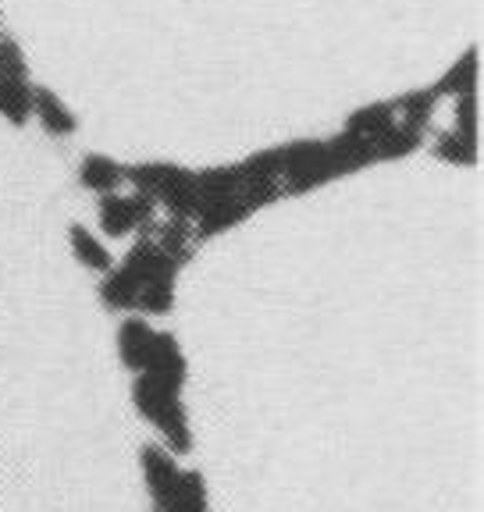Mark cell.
Segmentation results:
<instances>
[{
  "instance_id": "9a60e30c",
  "label": "cell",
  "mask_w": 484,
  "mask_h": 512,
  "mask_svg": "<svg viewBox=\"0 0 484 512\" xmlns=\"http://www.w3.org/2000/svg\"><path fill=\"white\" fill-rule=\"evenodd\" d=\"M371 143H374V157L378 160H399V157H410V153L424 143V132L396 121V125L385 128V132H381L378 139H371Z\"/></svg>"
},
{
  "instance_id": "7a4b0ae2",
  "label": "cell",
  "mask_w": 484,
  "mask_h": 512,
  "mask_svg": "<svg viewBox=\"0 0 484 512\" xmlns=\"http://www.w3.org/2000/svg\"><path fill=\"white\" fill-rule=\"evenodd\" d=\"M121 264L129 267L143 285L136 313H168L175 306V278L182 264H175L150 235H139V242L125 253Z\"/></svg>"
},
{
  "instance_id": "ba28073f",
  "label": "cell",
  "mask_w": 484,
  "mask_h": 512,
  "mask_svg": "<svg viewBox=\"0 0 484 512\" xmlns=\"http://www.w3.org/2000/svg\"><path fill=\"white\" fill-rule=\"evenodd\" d=\"M33 114L43 125V132H50V136H57V139L75 136V128H79V121L68 111L65 100L57 93H50L47 86H33Z\"/></svg>"
},
{
  "instance_id": "6da1fadb",
  "label": "cell",
  "mask_w": 484,
  "mask_h": 512,
  "mask_svg": "<svg viewBox=\"0 0 484 512\" xmlns=\"http://www.w3.org/2000/svg\"><path fill=\"white\" fill-rule=\"evenodd\" d=\"M125 182L136 185V192L150 196L168 210V217L196 221L200 214V192H196V171L178 168V164H136L125 168Z\"/></svg>"
},
{
  "instance_id": "7c38bea8",
  "label": "cell",
  "mask_w": 484,
  "mask_h": 512,
  "mask_svg": "<svg viewBox=\"0 0 484 512\" xmlns=\"http://www.w3.org/2000/svg\"><path fill=\"white\" fill-rule=\"evenodd\" d=\"M438 104H442V100L435 96V89H413V93H403L399 100H392V107H396V121L417 128V132H428Z\"/></svg>"
},
{
  "instance_id": "ac0fdd59",
  "label": "cell",
  "mask_w": 484,
  "mask_h": 512,
  "mask_svg": "<svg viewBox=\"0 0 484 512\" xmlns=\"http://www.w3.org/2000/svg\"><path fill=\"white\" fill-rule=\"evenodd\" d=\"M452 132L460 139H467L470 146H477V93L456 96V121H452Z\"/></svg>"
},
{
  "instance_id": "e0dca14e",
  "label": "cell",
  "mask_w": 484,
  "mask_h": 512,
  "mask_svg": "<svg viewBox=\"0 0 484 512\" xmlns=\"http://www.w3.org/2000/svg\"><path fill=\"white\" fill-rule=\"evenodd\" d=\"M435 157L438 160H449V164H456V168H474V164H477V146H470L467 139H460L449 128V132H438Z\"/></svg>"
},
{
  "instance_id": "3957f363",
  "label": "cell",
  "mask_w": 484,
  "mask_h": 512,
  "mask_svg": "<svg viewBox=\"0 0 484 512\" xmlns=\"http://www.w3.org/2000/svg\"><path fill=\"white\" fill-rule=\"evenodd\" d=\"M346 175L342 160L335 157L328 139H303V143L282 146V192L296 196V192L321 189V185L335 182Z\"/></svg>"
},
{
  "instance_id": "277c9868",
  "label": "cell",
  "mask_w": 484,
  "mask_h": 512,
  "mask_svg": "<svg viewBox=\"0 0 484 512\" xmlns=\"http://www.w3.org/2000/svg\"><path fill=\"white\" fill-rule=\"evenodd\" d=\"M132 399H136L139 413L164 434L171 452H189L193 438H189V420H186V409H182V392H171L164 384L139 374L136 384H132Z\"/></svg>"
},
{
  "instance_id": "5b68a950",
  "label": "cell",
  "mask_w": 484,
  "mask_h": 512,
  "mask_svg": "<svg viewBox=\"0 0 484 512\" xmlns=\"http://www.w3.org/2000/svg\"><path fill=\"white\" fill-rule=\"evenodd\" d=\"M100 214V228L114 239L129 232H143L146 224L157 217V203L143 192H132V196H121V192H111V196H100L97 203Z\"/></svg>"
},
{
  "instance_id": "30bf717a",
  "label": "cell",
  "mask_w": 484,
  "mask_h": 512,
  "mask_svg": "<svg viewBox=\"0 0 484 512\" xmlns=\"http://www.w3.org/2000/svg\"><path fill=\"white\" fill-rule=\"evenodd\" d=\"M79 182L86 185L89 192H97V196H111V192H118V185L125 182V168H121L118 160L104 157V153H89L79 164Z\"/></svg>"
},
{
  "instance_id": "8992f818",
  "label": "cell",
  "mask_w": 484,
  "mask_h": 512,
  "mask_svg": "<svg viewBox=\"0 0 484 512\" xmlns=\"http://www.w3.org/2000/svg\"><path fill=\"white\" fill-rule=\"evenodd\" d=\"M139 374H146L150 381L164 384V388H171V392H182V384H186V356H182V349H178L175 335L157 331L154 349H150V360H146V367L139 370Z\"/></svg>"
},
{
  "instance_id": "52a82bcc",
  "label": "cell",
  "mask_w": 484,
  "mask_h": 512,
  "mask_svg": "<svg viewBox=\"0 0 484 512\" xmlns=\"http://www.w3.org/2000/svg\"><path fill=\"white\" fill-rule=\"evenodd\" d=\"M154 338L157 331L146 324L143 317H125L118 328V352H121V363L129 370H143L146 360H150V349H154Z\"/></svg>"
},
{
  "instance_id": "8fae6325",
  "label": "cell",
  "mask_w": 484,
  "mask_h": 512,
  "mask_svg": "<svg viewBox=\"0 0 484 512\" xmlns=\"http://www.w3.org/2000/svg\"><path fill=\"white\" fill-rule=\"evenodd\" d=\"M0 114L11 125H25L33 118V86L29 75H0Z\"/></svg>"
},
{
  "instance_id": "2e32d148",
  "label": "cell",
  "mask_w": 484,
  "mask_h": 512,
  "mask_svg": "<svg viewBox=\"0 0 484 512\" xmlns=\"http://www.w3.org/2000/svg\"><path fill=\"white\" fill-rule=\"evenodd\" d=\"M392 125H396V107H392V100H388V104H371V107H360V111L349 114L346 132H356V136H363V139H378L381 132Z\"/></svg>"
},
{
  "instance_id": "5bb4252c",
  "label": "cell",
  "mask_w": 484,
  "mask_h": 512,
  "mask_svg": "<svg viewBox=\"0 0 484 512\" xmlns=\"http://www.w3.org/2000/svg\"><path fill=\"white\" fill-rule=\"evenodd\" d=\"M68 242H72V253L79 256V264H86L89 271L107 274L114 267V256L107 253V246L89 232V228H82V224H72V228H68Z\"/></svg>"
},
{
  "instance_id": "9c48e42d",
  "label": "cell",
  "mask_w": 484,
  "mask_h": 512,
  "mask_svg": "<svg viewBox=\"0 0 484 512\" xmlns=\"http://www.w3.org/2000/svg\"><path fill=\"white\" fill-rule=\"evenodd\" d=\"M143 473L150 480V491L161 502V509L178 495V480H182V470L175 466V459L164 452V448H143Z\"/></svg>"
},
{
  "instance_id": "4fadbf2b",
  "label": "cell",
  "mask_w": 484,
  "mask_h": 512,
  "mask_svg": "<svg viewBox=\"0 0 484 512\" xmlns=\"http://www.w3.org/2000/svg\"><path fill=\"white\" fill-rule=\"evenodd\" d=\"M477 72H481V61H477V47L467 50L460 61L452 64L449 72L435 82V96L445 100V96H463V93H477Z\"/></svg>"
}]
</instances>
